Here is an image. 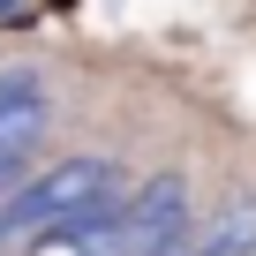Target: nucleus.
I'll list each match as a JSON object with an SVG mask.
<instances>
[{"instance_id":"nucleus-2","label":"nucleus","mask_w":256,"mask_h":256,"mask_svg":"<svg viewBox=\"0 0 256 256\" xmlns=\"http://www.w3.org/2000/svg\"><path fill=\"white\" fill-rule=\"evenodd\" d=\"M196 211H188V181L181 174H151L136 188H120V204L90 226L106 256H174L188 241Z\"/></svg>"},{"instance_id":"nucleus-3","label":"nucleus","mask_w":256,"mask_h":256,"mask_svg":"<svg viewBox=\"0 0 256 256\" xmlns=\"http://www.w3.org/2000/svg\"><path fill=\"white\" fill-rule=\"evenodd\" d=\"M46 120H53V83L46 68L16 60V68H0V151H30L46 136Z\"/></svg>"},{"instance_id":"nucleus-4","label":"nucleus","mask_w":256,"mask_h":256,"mask_svg":"<svg viewBox=\"0 0 256 256\" xmlns=\"http://www.w3.org/2000/svg\"><path fill=\"white\" fill-rule=\"evenodd\" d=\"M174 256H256V196H234L211 226H188Z\"/></svg>"},{"instance_id":"nucleus-1","label":"nucleus","mask_w":256,"mask_h":256,"mask_svg":"<svg viewBox=\"0 0 256 256\" xmlns=\"http://www.w3.org/2000/svg\"><path fill=\"white\" fill-rule=\"evenodd\" d=\"M128 174L106 151H68L46 174H23L8 196H0V248L23 241H53V234H90L113 204H120Z\"/></svg>"}]
</instances>
